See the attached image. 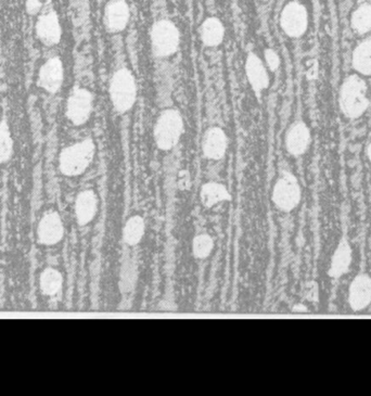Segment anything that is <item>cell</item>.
I'll return each instance as SVG.
<instances>
[{
    "label": "cell",
    "mask_w": 371,
    "mask_h": 396,
    "mask_svg": "<svg viewBox=\"0 0 371 396\" xmlns=\"http://www.w3.org/2000/svg\"><path fill=\"white\" fill-rule=\"evenodd\" d=\"M353 62L359 72L371 74V38L367 39L355 50Z\"/></svg>",
    "instance_id": "603a6c76"
},
{
    "label": "cell",
    "mask_w": 371,
    "mask_h": 396,
    "mask_svg": "<svg viewBox=\"0 0 371 396\" xmlns=\"http://www.w3.org/2000/svg\"><path fill=\"white\" fill-rule=\"evenodd\" d=\"M136 281V267L135 264L133 262L127 261L124 262L123 266H122L121 271V285L122 291L124 293L130 292L133 290L134 285H135Z\"/></svg>",
    "instance_id": "4316f807"
},
{
    "label": "cell",
    "mask_w": 371,
    "mask_h": 396,
    "mask_svg": "<svg viewBox=\"0 0 371 396\" xmlns=\"http://www.w3.org/2000/svg\"><path fill=\"white\" fill-rule=\"evenodd\" d=\"M41 8V3L39 0H27V10L29 15H36Z\"/></svg>",
    "instance_id": "f1b7e54d"
},
{
    "label": "cell",
    "mask_w": 371,
    "mask_h": 396,
    "mask_svg": "<svg viewBox=\"0 0 371 396\" xmlns=\"http://www.w3.org/2000/svg\"><path fill=\"white\" fill-rule=\"evenodd\" d=\"M201 201L206 208H212L223 201L229 200L228 190L224 185L218 183H207L203 185L200 192Z\"/></svg>",
    "instance_id": "ffe728a7"
},
{
    "label": "cell",
    "mask_w": 371,
    "mask_h": 396,
    "mask_svg": "<svg viewBox=\"0 0 371 396\" xmlns=\"http://www.w3.org/2000/svg\"><path fill=\"white\" fill-rule=\"evenodd\" d=\"M214 241L212 237L206 234H199L193 240L192 251L195 256L199 259H205L212 253Z\"/></svg>",
    "instance_id": "484cf974"
},
{
    "label": "cell",
    "mask_w": 371,
    "mask_h": 396,
    "mask_svg": "<svg viewBox=\"0 0 371 396\" xmlns=\"http://www.w3.org/2000/svg\"><path fill=\"white\" fill-rule=\"evenodd\" d=\"M309 132L304 124H297L287 136V149L291 155H300L309 147Z\"/></svg>",
    "instance_id": "d6986e66"
},
{
    "label": "cell",
    "mask_w": 371,
    "mask_h": 396,
    "mask_svg": "<svg viewBox=\"0 0 371 396\" xmlns=\"http://www.w3.org/2000/svg\"><path fill=\"white\" fill-rule=\"evenodd\" d=\"M246 72L248 83L254 92L260 94L268 87L270 78L263 62L258 56L250 53L246 63Z\"/></svg>",
    "instance_id": "2e32d148"
},
{
    "label": "cell",
    "mask_w": 371,
    "mask_h": 396,
    "mask_svg": "<svg viewBox=\"0 0 371 396\" xmlns=\"http://www.w3.org/2000/svg\"><path fill=\"white\" fill-rule=\"evenodd\" d=\"M64 236V224L60 214L48 212L39 220L37 226V238L43 246H55L62 240Z\"/></svg>",
    "instance_id": "ba28073f"
},
{
    "label": "cell",
    "mask_w": 371,
    "mask_h": 396,
    "mask_svg": "<svg viewBox=\"0 0 371 396\" xmlns=\"http://www.w3.org/2000/svg\"><path fill=\"white\" fill-rule=\"evenodd\" d=\"M341 106L346 115L359 116L368 106L366 85L360 78L352 76L343 85L341 92Z\"/></svg>",
    "instance_id": "277c9868"
},
{
    "label": "cell",
    "mask_w": 371,
    "mask_h": 396,
    "mask_svg": "<svg viewBox=\"0 0 371 396\" xmlns=\"http://www.w3.org/2000/svg\"><path fill=\"white\" fill-rule=\"evenodd\" d=\"M227 149V137L224 131L218 127L207 131L203 141V153L209 159L220 160L224 157Z\"/></svg>",
    "instance_id": "e0dca14e"
},
{
    "label": "cell",
    "mask_w": 371,
    "mask_h": 396,
    "mask_svg": "<svg viewBox=\"0 0 371 396\" xmlns=\"http://www.w3.org/2000/svg\"><path fill=\"white\" fill-rule=\"evenodd\" d=\"M36 34L46 46L58 44L62 31L58 15L55 11H48L39 17L36 23Z\"/></svg>",
    "instance_id": "7c38bea8"
},
{
    "label": "cell",
    "mask_w": 371,
    "mask_h": 396,
    "mask_svg": "<svg viewBox=\"0 0 371 396\" xmlns=\"http://www.w3.org/2000/svg\"><path fill=\"white\" fill-rule=\"evenodd\" d=\"M151 44L158 57L171 56L178 48V29L169 20H161L152 27Z\"/></svg>",
    "instance_id": "5b68a950"
},
{
    "label": "cell",
    "mask_w": 371,
    "mask_h": 396,
    "mask_svg": "<svg viewBox=\"0 0 371 396\" xmlns=\"http://www.w3.org/2000/svg\"><path fill=\"white\" fill-rule=\"evenodd\" d=\"M353 261V250L350 242L346 238L342 239L337 243L332 256H331L330 266H329L328 274L331 278L339 279L350 271Z\"/></svg>",
    "instance_id": "4fadbf2b"
},
{
    "label": "cell",
    "mask_w": 371,
    "mask_h": 396,
    "mask_svg": "<svg viewBox=\"0 0 371 396\" xmlns=\"http://www.w3.org/2000/svg\"><path fill=\"white\" fill-rule=\"evenodd\" d=\"M98 210V199L92 190H84L75 201V216L80 226L90 224Z\"/></svg>",
    "instance_id": "9a60e30c"
},
{
    "label": "cell",
    "mask_w": 371,
    "mask_h": 396,
    "mask_svg": "<svg viewBox=\"0 0 371 396\" xmlns=\"http://www.w3.org/2000/svg\"><path fill=\"white\" fill-rule=\"evenodd\" d=\"M13 155V139L7 122L0 123V164L8 162Z\"/></svg>",
    "instance_id": "cb8c5ba5"
},
{
    "label": "cell",
    "mask_w": 371,
    "mask_h": 396,
    "mask_svg": "<svg viewBox=\"0 0 371 396\" xmlns=\"http://www.w3.org/2000/svg\"><path fill=\"white\" fill-rule=\"evenodd\" d=\"M225 36L223 23L216 17L205 20L200 27V37L203 44L209 47H216L222 44Z\"/></svg>",
    "instance_id": "ac0fdd59"
},
{
    "label": "cell",
    "mask_w": 371,
    "mask_h": 396,
    "mask_svg": "<svg viewBox=\"0 0 371 396\" xmlns=\"http://www.w3.org/2000/svg\"><path fill=\"white\" fill-rule=\"evenodd\" d=\"M130 11L125 0H111L104 10V24L111 31H121L127 27Z\"/></svg>",
    "instance_id": "5bb4252c"
},
{
    "label": "cell",
    "mask_w": 371,
    "mask_h": 396,
    "mask_svg": "<svg viewBox=\"0 0 371 396\" xmlns=\"http://www.w3.org/2000/svg\"><path fill=\"white\" fill-rule=\"evenodd\" d=\"M368 157H369V160H370V162H371V145L369 146V148H368Z\"/></svg>",
    "instance_id": "f546056e"
},
{
    "label": "cell",
    "mask_w": 371,
    "mask_h": 396,
    "mask_svg": "<svg viewBox=\"0 0 371 396\" xmlns=\"http://www.w3.org/2000/svg\"><path fill=\"white\" fill-rule=\"evenodd\" d=\"M92 111V96L85 88L73 90L66 104V118L74 125H82L90 119Z\"/></svg>",
    "instance_id": "52a82bcc"
},
{
    "label": "cell",
    "mask_w": 371,
    "mask_h": 396,
    "mask_svg": "<svg viewBox=\"0 0 371 396\" xmlns=\"http://www.w3.org/2000/svg\"><path fill=\"white\" fill-rule=\"evenodd\" d=\"M280 24L289 36H301L307 27V10L300 3H289L282 11Z\"/></svg>",
    "instance_id": "9c48e42d"
},
{
    "label": "cell",
    "mask_w": 371,
    "mask_h": 396,
    "mask_svg": "<svg viewBox=\"0 0 371 396\" xmlns=\"http://www.w3.org/2000/svg\"><path fill=\"white\" fill-rule=\"evenodd\" d=\"M349 305L354 312H360L371 303V277L368 274H359L349 288Z\"/></svg>",
    "instance_id": "30bf717a"
},
{
    "label": "cell",
    "mask_w": 371,
    "mask_h": 396,
    "mask_svg": "<svg viewBox=\"0 0 371 396\" xmlns=\"http://www.w3.org/2000/svg\"><path fill=\"white\" fill-rule=\"evenodd\" d=\"M183 123L176 110L163 112L158 120L155 129V143L162 150H169L178 143L183 134Z\"/></svg>",
    "instance_id": "3957f363"
},
{
    "label": "cell",
    "mask_w": 371,
    "mask_h": 396,
    "mask_svg": "<svg viewBox=\"0 0 371 396\" xmlns=\"http://www.w3.org/2000/svg\"><path fill=\"white\" fill-rule=\"evenodd\" d=\"M62 274L58 269H51V267L43 269L39 278V287L43 295L47 297L57 295L62 289Z\"/></svg>",
    "instance_id": "44dd1931"
},
{
    "label": "cell",
    "mask_w": 371,
    "mask_h": 396,
    "mask_svg": "<svg viewBox=\"0 0 371 396\" xmlns=\"http://www.w3.org/2000/svg\"><path fill=\"white\" fill-rule=\"evenodd\" d=\"M265 59L266 62H267V66H270V70H277L278 66H279L280 61L279 57L277 56V53H276L275 51L272 50V49L266 50Z\"/></svg>",
    "instance_id": "83f0119b"
},
{
    "label": "cell",
    "mask_w": 371,
    "mask_h": 396,
    "mask_svg": "<svg viewBox=\"0 0 371 396\" xmlns=\"http://www.w3.org/2000/svg\"><path fill=\"white\" fill-rule=\"evenodd\" d=\"M94 155V141L85 139L62 150L59 159V169L66 176H78L88 169Z\"/></svg>",
    "instance_id": "6da1fadb"
},
{
    "label": "cell",
    "mask_w": 371,
    "mask_h": 396,
    "mask_svg": "<svg viewBox=\"0 0 371 396\" xmlns=\"http://www.w3.org/2000/svg\"><path fill=\"white\" fill-rule=\"evenodd\" d=\"M353 27L359 33H366L371 29V6L359 8L353 15Z\"/></svg>",
    "instance_id": "d4e9b609"
},
{
    "label": "cell",
    "mask_w": 371,
    "mask_h": 396,
    "mask_svg": "<svg viewBox=\"0 0 371 396\" xmlns=\"http://www.w3.org/2000/svg\"><path fill=\"white\" fill-rule=\"evenodd\" d=\"M301 200L299 181L290 173H285L278 179L272 191V201L276 206L285 212L297 208Z\"/></svg>",
    "instance_id": "8992f818"
},
{
    "label": "cell",
    "mask_w": 371,
    "mask_h": 396,
    "mask_svg": "<svg viewBox=\"0 0 371 396\" xmlns=\"http://www.w3.org/2000/svg\"><path fill=\"white\" fill-rule=\"evenodd\" d=\"M136 83L127 69L118 70L110 84V96L116 111L126 112L132 109L136 100Z\"/></svg>",
    "instance_id": "7a4b0ae2"
},
{
    "label": "cell",
    "mask_w": 371,
    "mask_h": 396,
    "mask_svg": "<svg viewBox=\"0 0 371 396\" xmlns=\"http://www.w3.org/2000/svg\"><path fill=\"white\" fill-rule=\"evenodd\" d=\"M145 234V220L141 216H133L127 220L123 230L124 241L128 246H136Z\"/></svg>",
    "instance_id": "7402d4cb"
},
{
    "label": "cell",
    "mask_w": 371,
    "mask_h": 396,
    "mask_svg": "<svg viewBox=\"0 0 371 396\" xmlns=\"http://www.w3.org/2000/svg\"><path fill=\"white\" fill-rule=\"evenodd\" d=\"M63 78H64V72H63L62 61L57 57L50 58L39 70V87L50 94H56L62 86Z\"/></svg>",
    "instance_id": "8fae6325"
},
{
    "label": "cell",
    "mask_w": 371,
    "mask_h": 396,
    "mask_svg": "<svg viewBox=\"0 0 371 396\" xmlns=\"http://www.w3.org/2000/svg\"><path fill=\"white\" fill-rule=\"evenodd\" d=\"M262 1H265V0H262Z\"/></svg>",
    "instance_id": "4dcf8cb0"
}]
</instances>
